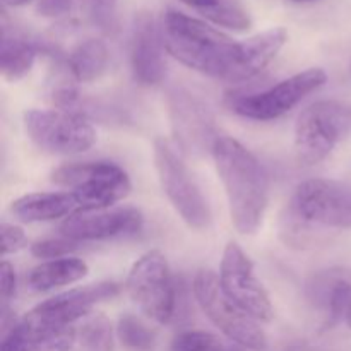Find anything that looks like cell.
<instances>
[{
  "label": "cell",
  "instance_id": "cell-7",
  "mask_svg": "<svg viewBox=\"0 0 351 351\" xmlns=\"http://www.w3.org/2000/svg\"><path fill=\"white\" fill-rule=\"evenodd\" d=\"M154 165L163 192L185 225L194 230L208 228L211 221L208 202L182 158L163 137L154 141Z\"/></svg>",
  "mask_w": 351,
  "mask_h": 351
},
{
  "label": "cell",
  "instance_id": "cell-29",
  "mask_svg": "<svg viewBox=\"0 0 351 351\" xmlns=\"http://www.w3.org/2000/svg\"><path fill=\"white\" fill-rule=\"evenodd\" d=\"M16 271L12 264L3 261L0 266V295H2V312L9 311V302L16 295Z\"/></svg>",
  "mask_w": 351,
  "mask_h": 351
},
{
  "label": "cell",
  "instance_id": "cell-16",
  "mask_svg": "<svg viewBox=\"0 0 351 351\" xmlns=\"http://www.w3.org/2000/svg\"><path fill=\"white\" fill-rule=\"evenodd\" d=\"M119 293V285L113 281H101V283L74 288L65 293L55 295L50 300L36 305L31 312L51 324L72 326L75 321L88 315L95 305L112 300Z\"/></svg>",
  "mask_w": 351,
  "mask_h": 351
},
{
  "label": "cell",
  "instance_id": "cell-19",
  "mask_svg": "<svg viewBox=\"0 0 351 351\" xmlns=\"http://www.w3.org/2000/svg\"><path fill=\"white\" fill-rule=\"evenodd\" d=\"M10 211L24 223L53 221L79 213V204L71 192H34L16 199Z\"/></svg>",
  "mask_w": 351,
  "mask_h": 351
},
{
  "label": "cell",
  "instance_id": "cell-15",
  "mask_svg": "<svg viewBox=\"0 0 351 351\" xmlns=\"http://www.w3.org/2000/svg\"><path fill=\"white\" fill-rule=\"evenodd\" d=\"M77 341L74 326H57L27 312L5 331L0 351H71Z\"/></svg>",
  "mask_w": 351,
  "mask_h": 351
},
{
  "label": "cell",
  "instance_id": "cell-18",
  "mask_svg": "<svg viewBox=\"0 0 351 351\" xmlns=\"http://www.w3.org/2000/svg\"><path fill=\"white\" fill-rule=\"evenodd\" d=\"M287 40V29L273 27V29L263 31V33L254 34V36L240 41L239 58H237L232 82L249 81V79L261 74L276 58Z\"/></svg>",
  "mask_w": 351,
  "mask_h": 351
},
{
  "label": "cell",
  "instance_id": "cell-35",
  "mask_svg": "<svg viewBox=\"0 0 351 351\" xmlns=\"http://www.w3.org/2000/svg\"><path fill=\"white\" fill-rule=\"evenodd\" d=\"M298 2H307V0H298Z\"/></svg>",
  "mask_w": 351,
  "mask_h": 351
},
{
  "label": "cell",
  "instance_id": "cell-8",
  "mask_svg": "<svg viewBox=\"0 0 351 351\" xmlns=\"http://www.w3.org/2000/svg\"><path fill=\"white\" fill-rule=\"evenodd\" d=\"M127 291L134 304L158 324H168L175 317L177 291L170 266L160 250L144 254L130 267Z\"/></svg>",
  "mask_w": 351,
  "mask_h": 351
},
{
  "label": "cell",
  "instance_id": "cell-12",
  "mask_svg": "<svg viewBox=\"0 0 351 351\" xmlns=\"http://www.w3.org/2000/svg\"><path fill=\"white\" fill-rule=\"evenodd\" d=\"M171 129L180 149L187 154L204 153L216 141L215 123L208 106L185 88H173L168 93Z\"/></svg>",
  "mask_w": 351,
  "mask_h": 351
},
{
  "label": "cell",
  "instance_id": "cell-1",
  "mask_svg": "<svg viewBox=\"0 0 351 351\" xmlns=\"http://www.w3.org/2000/svg\"><path fill=\"white\" fill-rule=\"evenodd\" d=\"M211 153L228 197L233 226L242 235H252L263 225L269 177L259 160L233 137H216Z\"/></svg>",
  "mask_w": 351,
  "mask_h": 351
},
{
  "label": "cell",
  "instance_id": "cell-9",
  "mask_svg": "<svg viewBox=\"0 0 351 351\" xmlns=\"http://www.w3.org/2000/svg\"><path fill=\"white\" fill-rule=\"evenodd\" d=\"M24 127L29 139L50 154L84 153L96 143L95 127L69 110H29Z\"/></svg>",
  "mask_w": 351,
  "mask_h": 351
},
{
  "label": "cell",
  "instance_id": "cell-32",
  "mask_svg": "<svg viewBox=\"0 0 351 351\" xmlns=\"http://www.w3.org/2000/svg\"><path fill=\"white\" fill-rule=\"evenodd\" d=\"M3 5H9V7H23V5H27L29 2H33V0H2Z\"/></svg>",
  "mask_w": 351,
  "mask_h": 351
},
{
  "label": "cell",
  "instance_id": "cell-21",
  "mask_svg": "<svg viewBox=\"0 0 351 351\" xmlns=\"http://www.w3.org/2000/svg\"><path fill=\"white\" fill-rule=\"evenodd\" d=\"M108 65V48L99 38H89L72 48L67 69L77 82H93L101 77Z\"/></svg>",
  "mask_w": 351,
  "mask_h": 351
},
{
  "label": "cell",
  "instance_id": "cell-30",
  "mask_svg": "<svg viewBox=\"0 0 351 351\" xmlns=\"http://www.w3.org/2000/svg\"><path fill=\"white\" fill-rule=\"evenodd\" d=\"M75 0H38V14L51 19L65 17L72 12Z\"/></svg>",
  "mask_w": 351,
  "mask_h": 351
},
{
  "label": "cell",
  "instance_id": "cell-24",
  "mask_svg": "<svg viewBox=\"0 0 351 351\" xmlns=\"http://www.w3.org/2000/svg\"><path fill=\"white\" fill-rule=\"evenodd\" d=\"M81 345L86 351H113L112 326L105 317H96L81 329Z\"/></svg>",
  "mask_w": 351,
  "mask_h": 351
},
{
  "label": "cell",
  "instance_id": "cell-23",
  "mask_svg": "<svg viewBox=\"0 0 351 351\" xmlns=\"http://www.w3.org/2000/svg\"><path fill=\"white\" fill-rule=\"evenodd\" d=\"M117 336L125 351H154L156 336L134 315L125 314L119 319Z\"/></svg>",
  "mask_w": 351,
  "mask_h": 351
},
{
  "label": "cell",
  "instance_id": "cell-11",
  "mask_svg": "<svg viewBox=\"0 0 351 351\" xmlns=\"http://www.w3.org/2000/svg\"><path fill=\"white\" fill-rule=\"evenodd\" d=\"M219 283L226 297L256 321L269 322L274 311L269 295L257 280L252 261L237 243H228L223 252Z\"/></svg>",
  "mask_w": 351,
  "mask_h": 351
},
{
  "label": "cell",
  "instance_id": "cell-13",
  "mask_svg": "<svg viewBox=\"0 0 351 351\" xmlns=\"http://www.w3.org/2000/svg\"><path fill=\"white\" fill-rule=\"evenodd\" d=\"M144 216L136 208H119L113 211L77 213L60 225V233L74 242H101L136 235L143 230Z\"/></svg>",
  "mask_w": 351,
  "mask_h": 351
},
{
  "label": "cell",
  "instance_id": "cell-6",
  "mask_svg": "<svg viewBox=\"0 0 351 351\" xmlns=\"http://www.w3.org/2000/svg\"><path fill=\"white\" fill-rule=\"evenodd\" d=\"M194 297L206 317L237 345L252 351H263L267 346L266 332L259 321L237 307L223 291L219 278L211 269H201L194 278Z\"/></svg>",
  "mask_w": 351,
  "mask_h": 351
},
{
  "label": "cell",
  "instance_id": "cell-31",
  "mask_svg": "<svg viewBox=\"0 0 351 351\" xmlns=\"http://www.w3.org/2000/svg\"><path fill=\"white\" fill-rule=\"evenodd\" d=\"M180 2H184L185 5H189V7H192L194 10H197L199 14H202V12H206V10L213 9V7H215L219 0H180Z\"/></svg>",
  "mask_w": 351,
  "mask_h": 351
},
{
  "label": "cell",
  "instance_id": "cell-22",
  "mask_svg": "<svg viewBox=\"0 0 351 351\" xmlns=\"http://www.w3.org/2000/svg\"><path fill=\"white\" fill-rule=\"evenodd\" d=\"M38 47L26 38L9 34V31L2 29V41H0V69L3 77L9 81H19L33 69L36 60Z\"/></svg>",
  "mask_w": 351,
  "mask_h": 351
},
{
  "label": "cell",
  "instance_id": "cell-28",
  "mask_svg": "<svg viewBox=\"0 0 351 351\" xmlns=\"http://www.w3.org/2000/svg\"><path fill=\"white\" fill-rule=\"evenodd\" d=\"M0 233H2V254L9 256V254L17 252L26 245V235L23 230L16 225H9V223H2L0 226Z\"/></svg>",
  "mask_w": 351,
  "mask_h": 351
},
{
  "label": "cell",
  "instance_id": "cell-14",
  "mask_svg": "<svg viewBox=\"0 0 351 351\" xmlns=\"http://www.w3.org/2000/svg\"><path fill=\"white\" fill-rule=\"evenodd\" d=\"M163 31L151 12L143 10L136 16L130 36V65L139 84H160L167 74Z\"/></svg>",
  "mask_w": 351,
  "mask_h": 351
},
{
  "label": "cell",
  "instance_id": "cell-20",
  "mask_svg": "<svg viewBox=\"0 0 351 351\" xmlns=\"http://www.w3.org/2000/svg\"><path fill=\"white\" fill-rule=\"evenodd\" d=\"M88 274V264L77 257H62L41 263L31 269L27 283L36 291H50L55 288L77 283Z\"/></svg>",
  "mask_w": 351,
  "mask_h": 351
},
{
  "label": "cell",
  "instance_id": "cell-33",
  "mask_svg": "<svg viewBox=\"0 0 351 351\" xmlns=\"http://www.w3.org/2000/svg\"><path fill=\"white\" fill-rule=\"evenodd\" d=\"M346 322H348V326L351 328V307H350V311H348V315H346Z\"/></svg>",
  "mask_w": 351,
  "mask_h": 351
},
{
  "label": "cell",
  "instance_id": "cell-4",
  "mask_svg": "<svg viewBox=\"0 0 351 351\" xmlns=\"http://www.w3.org/2000/svg\"><path fill=\"white\" fill-rule=\"evenodd\" d=\"M351 134V103L321 99L298 115L295 156L302 167H315Z\"/></svg>",
  "mask_w": 351,
  "mask_h": 351
},
{
  "label": "cell",
  "instance_id": "cell-3",
  "mask_svg": "<svg viewBox=\"0 0 351 351\" xmlns=\"http://www.w3.org/2000/svg\"><path fill=\"white\" fill-rule=\"evenodd\" d=\"M285 233L290 242L300 237L302 230L319 225L326 228L351 230V185L326 178L302 182L288 204Z\"/></svg>",
  "mask_w": 351,
  "mask_h": 351
},
{
  "label": "cell",
  "instance_id": "cell-5",
  "mask_svg": "<svg viewBox=\"0 0 351 351\" xmlns=\"http://www.w3.org/2000/svg\"><path fill=\"white\" fill-rule=\"evenodd\" d=\"M57 185L71 189L79 213L101 211L129 195L132 184L122 167L112 161L62 165L51 173Z\"/></svg>",
  "mask_w": 351,
  "mask_h": 351
},
{
  "label": "cell",
  "instance_id": "cell-2",
  "mask_svg": "<svg viewBox=\"0 0 351 351\" xmlns=\"http://www.w3.org/2000/svg\"><path fill=\"white\" fill-rule=\"evenodd\" d=\"M165 48L189 69L232 82L239 58L240 41L180 10L170 9L163 17Z\"/></svg>",
  "mask_w": 351,
  "mask_h": 351
},
{
  "label": "cell",
  "instance_id": "cell-17",
  "mask_svg": "<svg viewBox=\"0 0 351 351\" xmlns=\"http://www.w3.org/2000/svg\"><path fill=\"white\" fill-rule=\"evenodd\" d=\"M308 302L326 315V324L335 326L346 319L351 307V273L328 269L315 273L305 288Z\"/></svg>",
  "mask_w": 351,
  "mask_h": 351
},
{
  "label": "cell",
  "instance_id": "cell-34",
  "mask_svg": "<svg viewBox=\"0 0 351 351\" xmlns=\"http://www.w3.org/2000/svg\"><path fill=\"white\" fill-rule=\"evenodd\" d=\"M226 351H239V350H235V348H228Z\"/></svg>",
  "mask_w": 351,
  "mask_h": 351
},
{
  "label": "cell",
  "instance_id": "cell-26",
  "mask_svg": "<svg viewBox=\"0 0 351 351\" xmlns=\"http://www.w3.org/2000/svg\"><path fill=\"white\" fill-rule=\"evenodd\" d=\"M79 242L69 239H50V240H41L31 245V252L34 257L40 259H62V257H69L74 250H77Z\"/></svg>",
  "mask_w": 351,
  "mask_h": 351
},
{
  "label": "cell",
  "instance_id": "cell-27",
  "mask_svg": "<svg viewBox=\"0 0 351 351\" xmlns=\"http://www.w3.org/2000/svg\"><path fill=\"white\" fill-rule=\"evenodd\" d=\"M117 3L119 0H88L89 16L93 23L103 31H112L115 26Z\"/></svg>",
  "mask_w": 351,
  "mask_h": 351
},
{
  "label": "cell",
  "instance_id": "cell-25",
  "mask_svg": "<svg viewBox=\"0 0 351 351\" xmlns=\"http://www.w3.org/2000/svg\"><path fill=\"white\" fill-rule=\"evenodd\" d=\"M219 338L206 331H185L175 338L171 351H226Z\"/></svg>",
  "mask_w": 351,
  "mask_h": 351
},
{
  "label": "cell",
  "instance_id": "cell-10",
  "mask_svg": "<svg viewBox=\"0 0 351 351\" xmlns=\"http://www.w3.org/2000/svg\"><path fill=\"white\" fill-rule=\"evenodd\" d=\"M326 81L328 74L322 69H307L264 91L235 96L230 101V108L243 119L259 120V122L276 120L293 110L302 99L322 88Z\"/></svg>",
  "mask_w": 351,
  "mask_h": 351
}]
</instances>
